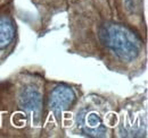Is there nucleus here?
Masks as SVG:
<instances>
[{
  "label": "nucleus",
  "mask_w": 148,
  "mask_h": 138,
  "mask_svg": "<svg viewBox=\"0 0 148 138\" xmlns=\"http://www.w3.org/2000/svg\"><path fill=\"white\" fill-rule=\"evenodd\" d=\"M147 87L129 96H120L113 138H147Z\"/></svg>",
  "instance_id": "nucleus-5"
},
{
  "label": "nucleus",
  "mask_w": 148,
  "mask_h": 138,
  "mask_svg": "<svg viewBox=\"0 0 148 138\" xmlns=\"http://www.w3.org/2000/svg\"><path fill=\"white\" fill-rule=\"evenodd\" d=\"M46 78L29 65L0 79V138H40Z\"/></svg>",
  "instance_id": "nucleus-2"
},
{
  "label": "nucleus",
  "mask_w": 148,
  "mask_h": 138,
  "mask_svg": "<svg viewBox=\"0 0 148 138\" xmlns=\"http://www.w3.org/2000/svg\"><path fill=\"white\" fill-rule=\"evenodd\" d=\"M69 0H30L36 9V16L27 22L38 39L45 37L53 30V23L58 15L65 14Z\"/></svg>",
  "instance_id": "nucleus-7"
},
{
  "label": "nucleus",
  "mask_w": 148,
  "mask_h": 138,
  "mask_svg": "<svg viewBox=\"0 0 148 138\" xmlns=\"http://www.w3.org/2000/svg\"><path fill=\"white\" fill-rule=\"evenodd\" d=\"M6 1H12V0H6Z\"/></svg>",
  "instance_id": "nucleus-10"
},
{
  "label": "nucleus",
  "mask_w": 148,
  "mask_h": 138,
  "mask_svg": "<svg viewBox=\"0 0 148 138\" xmlns=\"http://www.w3.org/2000/svg\"><path fill=\"white\" fill-rule=\"evenodd\" d=\"M6 2H8V1H6V0H0V6H2V5L6 3Z\"/></svg>",
  "instance_id": "nucleus-9"
},
{
  "label": "nucleus",
  "mask_w": 148,
  "mask_h": 138,
  "mask_svg": "<svg viewBox=\"0 0 148 138\" xmlns=\"http://www.w3.org/2000/svg\"><path fill=\"white\" fill-rule=\"evenodd\" d=\"M119 15L130 25L147 34L146 0H113Z\"/></svg>",
  "instance_id": "nucleus-8"
},
{
  "label": "nucleus",
  "mask_w": 148,
  "mask_h": 138,
  "mask_svg": "<svg viewBox=\"0 0 148 138\" xmlns=\"http://www.w3.org/2000/svg\"><path fill=\"white\" fill-rule=\"evenodd\" d=\"M65 14L69 54L98 61L129 80L146 74L147 34L121 17L113 0H69Z\"/></svg>",
  "instance_id": "nucleus-1"
},
{
  "label": "nucleus",
  "mask_w": 148,
  "mask_h": 138,
  "mask_svg": "<svg viewBox=\"0 0 148 138\" xmlns=\"http://www.w3.org/2000/svg\"><path fill=\"white\" fill-rule=\"evenodd\" d=\"M83 93L81 84L46 78L40 138H66L72 111Z\"/></svg>",
  "instance_id": "nucleus-4"
},
{
  "label": "nucleus",
  "mask_w": 148,
  "mask_h": 138,
  "mask_svg": "<svg viewBox=\"0 0 148 138\" xmlns=\"http://www.w3.org/2000/svg\"><path fill=\"white\" fill-rule=\"evenodd\" d=\"M119 99L113 92H84L72 111L66 138H113Z\"/></svg>",
  "instance_id": "nucleus-3"
},
{
  "label": "nucleus",
  "mask_w": 148,
  "mask_h": 138,
  "mask_svg": "<svg viewBox=\"0 0 148 138\" xmlns=\"http://www.w3.org/2000/svg\"><path fill=\"white\" fill-rule=\"evenodd\" d=\"M19 43V28L15 0L0 6V66L15 52Z\"/></svg>",
  "instance_id": "nucleus-6"
}]
</instances>
